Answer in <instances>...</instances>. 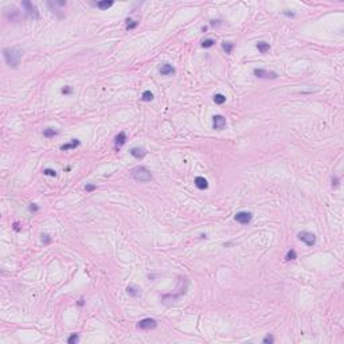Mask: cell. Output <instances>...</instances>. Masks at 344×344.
I'll return each mask as SVG.
<instances>
[{
	"label": "cell",
	"instance_id": "cell-21",
	"mask_svg": "<svg viewBox=\"0 0 344 344\" xmlns=\"http://www.w3.org/2000/svg\"><path fill=\"white\" fill-rule=\"evenodd\" d=\"M285 258H286V261H294V259L297 258V254H296V252H294L293 249H291L288 253H286V257H285Z\"/></svg>",
	"mask_w": 344,
	"mask_h": 344
},
{
	"label": "cell",
	"instance_id": "cell-9",
	"mask_svg": "<svg viewBox=\"0 0 344 344\" xmlns=\"http://www.w3.org/2000/svg\"><path fill=\"white\" fill-rule=\"evenodd\" d=\"M145 153H146V151L143 146H134V148L130 149V155L133 157H136V159H143L145 156Z\"/></svg>",
	"mask_w": 344,
	"mask_h": 344
},
{
	"label": "cell",
	"instance_id": "cell-17",
	"mask_svg": "<svg viewBox=\"0 0 344 344\" xmlns=\"http://www.w3.org/2000/svg\"><path fill=\"white\" fill-rule=\"evenodd\" d=\"M214 102L218 104V105H222V104L226 102V97L223 94H220V93H218V94L214 95Z\"/></svg>",
	"mask_w": 344,
	"mask_h": 344
},
{
	"label": "cell",
	"instance_id": "cell-15",
	"mask_svg": "<svg viewBox=\"0 0 344 344\" xmlns=\"http://www.w3.org/2000/svg\"><path fill=\"white\" fill-rule=\"evenodd\" d=\"M95 5H97L100 10H108V8H110L113 5V2L112 0H109V2H108V0H102V2H97Z\"/></svg>",
	"mask_w": 344,
	"mask_h": 344
},
{
	"label": "cell",
	"instance_id": "cell-10",
	"mask_svg": "<svg viewBox=\"0 0 344 344\" xmlns=\"http://www.w3.org/2000/svg\"><path fill=\"white\" fill-rule=\"evenodd\" d=\"M127 143V134L124 132H120L114 139V145H116V149H120L122 145Z\"/></svg>",
	"mask_w": 344,
	"mask_h": 344
},
{
	"label": "cell",
	"instance_id": "cell-24",
	"mask_svg": "<svg viewBox=\"0 0 344 344\" xmlns=\"http://www.w3.org/2000/svg\"><path fill=\"white\" fill-rule=\"evenodd\" d=\"M136 291H137V289L134 288V286H128V288H127V292L129 293V294H132V296H137V294H139V293H137Z\"/></svg>",
	"mask_w": 344,
	"mask_h": 344
},
{
	"label": "cell",
	"instance_id": "cell-23",
	"mask_svg": "<svg viewBox=\"0 0 344 344\" xmlns=\"http://www.w3.org/2000/svg\"><path fill=\"white\" fill-rule=\"evenodd\" d=\"M78 340H79L78 335H77V333H73V335H71V336L67 339V343H69V344H74V343L78 342Z\"/></svg>",
	"mask_w": 344,
	"mask_h": 344
},
{
	"label": "cell",
	"instance_id": "cell-25",
	"mask_svg": "<svg viewBox=\"0 0 344 344\" xmlns=\"http://www.w3.org/2000/svg\"><path fill=\"white\" fill-rule=\"evenodd\" d=\"M42 242H43V243H50V242H51V237L47 235V234H42Z\"/></svg>",
	"mask_w": 344,
	"mask_h": 344
},
{
	"label": "cell",
	"instance_id": "cell-28",
	"mask_svg": "<svg viewBox=\"0 0 344 344\" xmlns=\"http://www.w3.org/2000/svg\"><path fill=\"white\" fill-rule=\"evenodd\" d=\"M273 342H274V339L270 336V335L265 336V337H264V340H262V343H273Z\"/></svg>",
	"mask_w": 344,
	"mask_h": 344
},
{
	"label": "cell",
	"instance_id": "cell-11",
	"mask_svg": "<svg viewBox=\"0 0 344 344\" xmlns=\"http://www.w3.org/2000/svg\"><path fill=\"white\" fill-rule=\"evenodd\" d=\"M160 73L161 76H172V74H175V67L169 63H164L160 67Z\"/></svg>",
	"mask_w": 344,
	"mask_h": 344
},
{
	"label": "cell",
	"instance_id": "cell-2",
	"mask_svg": "<svg viewBox=\"0 0 344 344\" xmlns=\"http://www.w3.org/2000/svg\"><path fill=\"white\" fill-rule=\"evenodd\" d=\"M132 176L134 180L141 182V183H146V182L152 180V173L145 168V167H136L132 169Z\"/></svg>",
	"mask_w": 344,
	"mask_h": 344
},
{
	"label": "cell",
	"instance_id": "cell-3",
	"mask_svg": "<svg viewBox=\"0 0 344 344\" xmlns=\"http://www.w3.org/2000/svg\"><path fill=\"white\" fill-rule=\"evenodd\" d=\"M298 239L301 242H304L307 246H313L316 243V237L313 233H309V231H300L298 233Z\"/></svg>",
	"mask_w": 344,
	"mask_h": 344
},
{
	"label": "cell",
	"instance_id": "cell-14",
	"mask_svg": "<svg viewBox=\"0 0 344 344\" xmlns=\"http://www.w3.org/2000/svg\"><path fill=\"white\" fill-rule=\"evenodd\" d=\"M79 144H81V143L78 141V140H77V139H73V140H71V143H69V144H63V145H62V146H61V149H62V151H67V149H74V148H77V146H78Z\"/></svg>",
	"mask_w": 344,
	"mask_h": 344
},
{
	"label": "cell",
	"instance_id": "cell-31",
	"mask_svg": "<svg viewBox=\"0 0 344 344\" xmlns=\"http://www.w3.org/2000/svg\"><path fill=\"white\" fill-rule=\"evenodd\" d=\"M62 93H63V94H70V93H71V89L69 88V86H65V88L62 89Z\"/></svg>",
	"mask_w": 344,
	"mask_h": 344
},
{
	"label": "cell",
	"instance_id": "cell-16",
	"mask_svg": "<svg viewBox=\"0 0 344 344\" xmlns=\"http://www.w3.org/2000/svg\"><path fill=\"white\" fill-rule=\"evenodd\" d=\"M56 134H58V130L53 129V128H47V129H44V130H43V136H44V137H47V139H50V137L56 136Z\"/></svg>",
	"mask_w": 344,
	"mask_h": 344
},
{
	"label": "cell",
	"instance_id": "cell-4",
	"mask_svg": "<svg viewBox=\"0 0 344 344\" xmlns=\"http://www.w3.org/2000/svg\"><path fill=\"white\" fill-rule=\"evenodd\" d=\"M157 323L155 319H151V317H146V319H143L137 323V328L139 330H143V331H149V330H153L156 328Z\"/></svg>",
	"mask_w": 344,
	"mask_h": 344
},
{
	"label": "cell",
	"instance_id": "cell-8",
	"mask_svg": "<svg viewBox=\"0 0 344 344\" xmlns=\"http://www.w3.org/2000/svg\"><path fill=\"white\" fill-rule=\"evenodd\" d=\"M22 5L26 8L27 15H28V16H32L34 19H38V18H39V12H38L37 7H35V5L32 4L31 2H23Z\"/></svg>",
	"mask_w": 344,
	"mask_h": 344
},
{
	"label": "cell",
	"instance_id": "cell-27",
	"mask_svg": "<svg viewBox=\"0 0 344 344\" xmlns=\"http://www.w3.org/2000/svg\"><path fill=\"white\" fill-rule=\"evenodd\" d=\"M137 24H139V22H133V23H127V30H133L136 28Z\"/></svg>",
	"mask_w": 344,
	"mask_h": 344
},
{
	"label": "cell",
	"instance_id": "cell-1",
	"mask_svg": "<svg viewBox=\"0 0 344 344\" xmlns=\"http://www.w3.org/2000/svg\"><path fill=\"white\" fill-rule=\"evenodd\" d=\"M3 55H4L5 63L10 67L16 69L20 63V59L23 56V50L20 47H5L3 50Z\"/></svg>",
	"mask_w": 344,
	"mask_h": 344
},
{
	"label": "cell",
	"instance_id": "cell-19",
	"mask_svg": "<svg viewBox=\"0 0 344 344\" xmlns=\"http://www.w3.org/2000/svg\"><path fill=\"white\" fill-rule=\"evenodd\" d=\"M222 47H223V50L226 51V54H231L233 49H234V46H233L231 42H223V43H222Z\"/></svg>",
	"mask_w": 344,
	"mask_h": 344
},
{
	"label": "cell",
	"instance_id": "cell-32",
	"mask_svg": "<svg viewBox=\"0 0 344 344\" xmlns=\"http://www.w3.org/2000/svg\"><path fill=\"white\" fill-rule=\"evenodd\" d=\"M78 305H79V307H82V305H83V298H81V300L78 301Z\"/></svg>",
	"mask_w": 344,
	"mask_h": 344
},
{
	"label": "cell",
	"instance_id": "cell-7",
	"mask_svg": "<svg viewBox=\"0 0 344 344\" xmlns=\"http://www.w3.org/2000/svg\"><path fill=\"white\" fill-rule=\"evenodd\" d=\"M212 127L217 130H223L226 127V118L220 114H215L212 117Z\"/></svg>",
	"mask_w": 344,
	"mask_h": 344
},
{
	"label": "cell",
	"instance_id": "cell-13",
	"mask_svg": "<svg viewBox=\"0 0 344 344\" xmlns=\"http://www.w3.org/2000/svg\"><path fill=\"white\" fill-rule=\"evenodd\" d=\"M257 49H258V51L261 53V54H266L270 50V46H269V43L268 42H264V40H261V42H258L257 43Z\"/></svg>",
	"mask_w": 344,
	"mask_h": 344
},
{
	"label": "cell",
	"instance_id": "cell-30",
	"mask_svg": "<svg viewBox=\"0 0 344 344\" xmlns=\"http://www.w3.org/2000/svg\"><path fill=\"white\" fill-rule=\"evenodd\" d=\"M339 185V179L337 176H332V187H337Z\"/></svg>",
	"mask_w": 344,
	"mask_h": 344
},
{
	"label": "cell",
	"instance_id": "cell-22",
	"mask_svg": "<svg viewBox=\"0 0 344 344\" xmlns=\"http://www.w3.org/2000/svg\"><path fill=\"white\" fill-rule=\"evenodd\" d=\"M43 175L51 176V178H55V176H56V171H55V169H51V168H46V169H43Z\"/></svg>",
	"mask_w": 344,
	"mask_h": 344
},
{
	"label": "cell",
	"instance_id": "cell-29",
	"mask_svg": "<svg viewBox=\"0 0 344 344\" xmlns=\"http://www.w3.org/2000/svg\"><path fill=\"white\" fill-rule=\"evenodd\" d=\"M28 208H30V211H32V212H37L38 210H39V207H38V206L35 204V203H31Z\"/></svg>",
	"mask_w": 344,
	"mask_h": 344
},
{
	"label": "cell",
	"instance_id": "cell-5",
	"mask_svg": "<svg viewBox=\"0 0 344 344\" xmlns=\"http://www.w3.org/2000/svg\"><path fill=\"white\" fill-rule=\"evenodd\" d=\"M254 76L257 78H264V79H276L277 74L274 71H268L265 69H254Z\"/></svg>",
	"mask_w": 344,
	"mask_h": 344
},
{
	"label": "cell",
	"instance_id": "cell-12",
	"mask_svg": "<svg viewBox=\"0 0 344 344\" xmlns=\"http://www.w3.org/2000/svg\"><path fill=\"white\" fill-rule=\"evenodd\" d=\"M194 183H195V185L199 188V190H206V188L208 187V182L204 178H202V176H196Z\"/></svg>",
	"mask_w": 344,
	"mask_h": 344
},
{
	"label": "cell",
	"instance_id": "cell-20",
	"mask_svg": "<svg viewBox=\"0 0 344 344\" xmlns=\"http://www.w3.org/2000/svg\"><path fill=\"white\" fill-rule=\"evenodd\" d=\"M214 44H215V40L211 39V38H207V39H204L202 42V47H204V49H210Z\"/></svg>",
	"mask_w": 344,
	"mask_h": 344
},
{
	"label": "cell",
	"instance_id": "cell-26",
	"mask_svg": "<svg viewBox=\"0 0 344 344\" xmlns=\"http://www.w3.org/2000/svg\"><path fill=\"white\" fill-rule=\"evenodd\" d=\"M95 188H97V187H95L94 184H86V185H85V190H86V192H92V191H94Z\"/></svg>",
	"mask_w": 344,
	"mask_h": 344
},
{
	"label": "cell",
	"instance_id": "cell-6",
	"mask_svg": "<svg viewBox=\"0 0 344 344\" xmlns=\"http://www.w3.org/2000/svg\"><path fill=\"white\" fill-rule=\"evenodd\" d=\"M234 218L238 223H241V225H247V223H250V220H252L253 214L249 211H239L235 214Z\"/></svg>",
	"mask_w": 344,
	"mask_h": 344
},
{
	"label": "cell",
	"instance_id": "cell-18",
	"mask_svg": "<svg viewBox=\"0 0 344 344\" xmlns=\"http://www.w3.org/2000/svg\"><path fill=\"white\" fill-rule=\"evenodd\" d=\"M141 100L145 101V102L152 101V100H153V93H152L151 90H145L144 93H143V95H141Z\"/></svg>",
	"mask_w": 344,
	"mask_h": 344
}]
</instances>
